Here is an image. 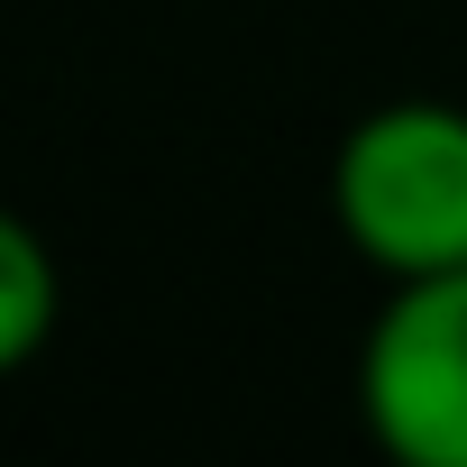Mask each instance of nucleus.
Masks as SVG:
<instances>
[{
    "instance_id": "obj_1",
    "label": "nucleus",
    "mask_w": 467,
    "mask_h": 467,
    "mask_svg": "<svg viewBox=\"0 0 467 467\" xmlns=\"http://www.w3.org/2000/svg\"><path fill=\"white\" fill-rule=\"evenodd\" d=\"M330 211L367 266L440 275L467 266V110L458 101H385L339 138Z\"/></svg>"
},
{
    "instance_id": "obj_2",
    "label": "nucleus",
    "mask_w": 467,
    "mask_h": 467,
    "mask_svg": "<svg viewBox=\"0 0 467 467\" xmlns=\"http://www.w3.org/2000/svg\"><path fill=\"white\" fill-rule=\"evenodd\" d=\"M358 412L403 467H467V266L403 275L358 348Z\"/></svg>"
},
{
    "instance_id": "obj_3",
    "label": "nucleus",
    "mask_w": 467,
    "mask_h": 467,
    "mask_svg": "<svg viewBox=\"0 0 467 467\" xmlns=\"http://www.w3.org/2000/svg\"><path fill=\"white\" fill-rule=\"evenodd\" d=\"M56 312H65V285H56L47 239H37L19 211H0V376L28 367L56 339Z\"/></svg>"
}]
</instances>
